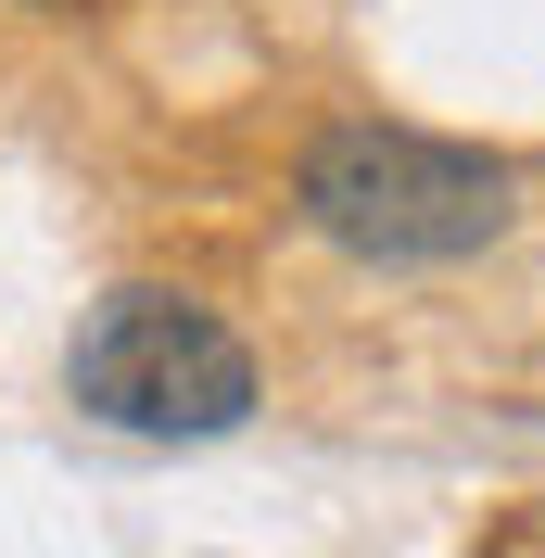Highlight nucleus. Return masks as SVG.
<instances>
[{
	"mask_svg": "<svg viewBox=\"0 0 545 558\" xmlns=\"http://www.w3.org/2000/svg\"><path fill=\"white\" fill-rule=\"evenodd\" d=\"M292 204H305L317 242H342L355 267H470L482 242H508L520 216V178L470 140H432V128H330L292 178Z\"/></svg>",
	"mask_w": 545,
	"mask_h": 558,
	"instance_id": "obj_1",
	"label": "nucleus"
},
{
	"mask_svg": "<svg viewBox=\"0 0 545 558\" xmlns=\"http://www.w3.org/2000/svg\"><path fill=\"white\" fill-rule=\"evenodd\" d=\"M64 381H76V407L114 418V432L216 445V432L254 418V343H241L229 317L178 305V292H102V305L76 317Z\"/></svg>",
	"mask_w": 545,
	"mask_h": 558,
	"instance_id": "obj_2",
	"label": "nucleus"
}]
</instances>
